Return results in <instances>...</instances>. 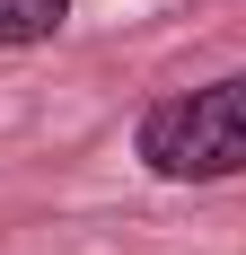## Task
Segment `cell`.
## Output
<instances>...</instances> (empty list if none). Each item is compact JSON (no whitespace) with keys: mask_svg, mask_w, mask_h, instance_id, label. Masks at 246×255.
Masks as SVG:
<instances>
[{"mask_svg":"<svg viewBox=\"0 0 246 255\" xmlns=\"http://www.w3.org/2000/svg\"><path fill=\"white\" fill-rule=\"evenodd\" d=\"M132 158L149 176H167V185H229V176H246V71L158 97L141 115V132H132Z\"/></svg>","mask_w":246,"mask_h":255,"instance_id":"6da1fadb","label":"cell"},{"mask_svg":"<svg viewBox=\"0 0 246 255\" xmlns=\"http://www.w3.org/2000/svg\"><path fill=\"white\" fill-rule=\"evenodd\" d=\"M71 18V0H0V53H26V44H53Z\"/></svg>","mask_w":246,"mask_h":255,"instance_id":"7a4b0ae2","label":"cell"}]
</instances>
